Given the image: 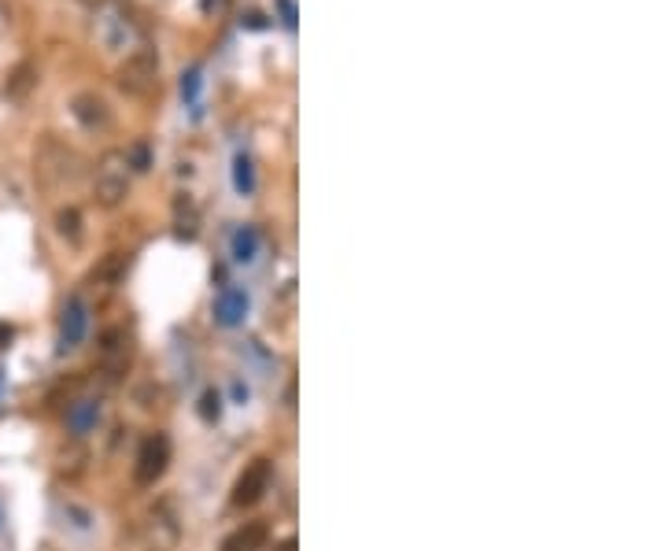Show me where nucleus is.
Segmentation results:
<instances>
[{
  "label": "nucleus",
  "mask_w": 665,
  "mask_h": 551,
  "mask_svg": "<svg viewBox=\"0 0 665 551\" xmlns=\"http://www.w3.org/2000/svg\"><path fill=\"white\" fill-rule=\"evenodd\" d=\"M71 111L85 130L108 126V104H104V97H97V93H78V97L71 100Z\"/></svg>",
  "instance_id": "obj_8"
},
{
  "label": "nucleus",
  "mask_w": 665,
  "mask_h": 551,
  "mask_svg": "<svg viewBox=\"0 0 665 551\" xmlns=\"http://www.w3.org/2000/svg\"><path fill=\"white\" fill-rule=\"evenodd\" d=\"M248 167H252L248 160H237V185H241V189H252V171H248Z\"/></svg>",
  "instance_id": "obj_16"
},
{
  "label": "nucleus",
  "mask_w": 665,
  "mask_h": 551,
  "mask_svg": "<svg viewBox=\"0 0 665 551\" xmlns=\"http://www.w3.org/2000/svg\"><path fill=\"white\" fill-rule=\"evenodd\" d=\"M85 4H104V0H85Z\"/></svg>",
  "instance_id": "obj_21"
},
{
  "label": "nucleus",
  "mask_w": 665,
  "mask_h": 551,
  "mask_svg": "<svg viewBox=\"0 0 665 551\" xmlns=\"http://www.w3.org/2000/svg\"><path fill=\"white\" fill-rule=\"evenodd\" d=\"M244 311H248V296H244L241 289H226V293L218 296L215 315H218V322H222V326H237Z\"/></svg>",
  "instance_id": "obj_10"
},
{
  "label": "nucleus",
  "mask_w": 665,
  "mask_h": 551,
  "mask_svg": "<svg viewBox=\"0 0 665 551\" xmlns=\"http://www.w3.org/2000/svg\"><path fill=\"white\" fill-rule=\"evenodd\" d=\"M270 540L266 522H244L241 529H233L230 537L222 540V551H263Z\"/></svg>",
  "instance_id": "obj_7"
},
{
  "label": "nucleus",
  "mask_w": 665,
  "mask_h": 551,
  "mask_svg": "<svg viewBox=\"0 0 665 551\" xmlns=\"http://www.w3.org/2000/svg\"><path fill=\"white\" fill-rule=\"evenodd\" d=\"M167 463H170L167 433H152V437H145L141 448H137V463H133V478H137V485H156V481L167 474Z\"/></svg>",
  "instance_id": "obj_3"
},
{
  "label": "nucleus",
  "mask_w": 665,
  "mask_h": 551,
  "mask_svg": "<svg viewBox=\"0 0 665 551\" xmlns=\"http://www.w3.org/2000/svg\"><path fill=\"white\" fill-rule=\"evenodd\" d=\"M174 215H178V233L182 237H196V222H200V215H196L193 200H178V208H174Z\"/></svg>",
  "instance_id": "obj_13"
},
{
  "label": "nucleus",
  "mask_w": 665,
  "mask_h": 551,
  "mask_svg": "<svg viewBox=\"0 0 665 551\" xmlns=\"http://www.w3.org/2000/svg\"><path fill=\"white\" fill-rule=\"evenodd\" d=\"M130 359H133L130 333L119 330V326L104 330V337H100V370H104V378L119 381L130 370Z\"/></svg>",
  "instance_id": "obj_4"
},
{
  "label": "nucleus",
  "mask_w": 665,
  "mask_h": 551,
  "mask_svg": "<svg viewBox=\"0 0 665 551\" xmlns=\"http://www.w3.org/2000/svg\"><path fill=\"white\" fill-rule=\"evenodd\" d=\"M97 418H100L97 400H74V404L67 407V429H71V433H78V437L97 426Z\"/></svg>",
  "instance_id": "obj_9"
},
{
  "label": "nucleus",
  "mask_w": 665,
  "mask_h": 551,
  "mask_svg": "<svg viewBox=\"0 0 665 551\" xmlns=\"http://www.w3.org/2000/svg\"><path fill=\"white\" fill-rule=\"evenodd\" d=\"M85 330H89V307H85V300L74 296L71 304L63 307V322H60V348L63 352L78 348V344L85 341Z\"/></svg>",
  "instance_id": "obj_6"
},
{
  "label": "nucleus",
  "mask_w": 665,
  "mask_h": 551,
  "mask_svg": "<svg viewBox=\"0 0 665 551\" xmlns=\"http://www.w3.org/2000/svg\"><path fill=\"white\" fill-rule=\"evenodd\" d=\"M200 8H204L207 15H211V12H222V8H226V0H204Z\"/></svg>",
  "instance_id": "obj_18"
},
{
  "label": "nucleus",
  "mask_w": 665,
  "mask_h": 551,
  "mask_svg": "<svg viewBox=\"0 0 665 551\" xmlns=\"http://www.w3.org/2000/svg\"><path fill=\"white\" fill-rule=\"evenodd\" d=\"M37 82V71L30 67V63H19L12 74H8V82H4V97H12V100H23L30 89H34Z\"/></svg>",
  "instance_id": "obj_11"
},
{
  "label": "nucleus",
  "mask_w": 665,
  "mask_h": 551,
  "mask_svg": "<svg viewBox=\"0 0 665 551\" xmlns=\"http://www.w3.org/2000/svg\"><path fill=\"white\" fill-rule=\"evenodd\" d=\"M130 189V163L126 152H108L97 167V204L100 208H115Z\"/></svg>",
  "instance_id": "obj_2"
},
{
  "label": "nucleus",
  "mask_w": 665,
  "mask_h": 551,
  "mask_svg": "<svg viewBox=\"0 0 665 551\" xmlns=\"http://www.w3.org/2000/svg\"><path fill=\"white\" fill-rule=\"evenodd\" d=\"M119 89L130 97H148L159 89V60L148 45L126 56V63L119 67Z\"/></svg>",
  "instance_id": "obj_1"
},
{
  "label": "nucleus",
  "mask_w": 665,
  "mask_h": 551,
  "mask_svg": "<svg viewBox=\"0 0 665 551\" xmlns=\"http://www.w3.org/2000/svg\"><path fill=\"white\" fill-rule=\"evenodd\" d=\"M270 489V459H255L233 485V507H255Z\"/></svg>",
  "instance_id": "obj_5"
},
{
  "label": "nucleus",
  "mask_w": 665,
  "mask_h": 551,
  "mask_svg": "<svg viewBox=\"0 0 665 551\" xmlns=\"http://www.w3.org/2000/svg\"><path fill=\"white\" fill-rule=\"evenodd\" d=\"M126 163H130L133 171H148V145L137 141L133 148H126Z\"/></svg>",
  "instance_id": "obj_15"
},
{
  "label": "nucleus",
  "mask_w": 665,
  "mask_h": 551,
  "mask_svg": "<svg viewBox=\"0 0 665 551\" xmlns=\"http://www.w3.org/2000/svg\"><path fill=\"white\" fill-rule=\"evenodd\" d=\"M204 418H218V392H204Z\"/></svg>",
  "instance_id": "obj_17"
},
{
  "label": "nucleus",
  "mask_w": 665,
  "mask_h": 551,
  "mask_svg": "<svg viewBox=\"0 0 665 551\" xmlns=\"http://www.w3.org/2000/svg\"><path fill=\"white\" fill-rule=\"evenodd\" d=\"M56 226H60V233L67 237V241H71V245H78V241H82V215H78L74 208L60 211V215H56Z\"/></svg>",
  "instance_id": "obj_12"
},
{
  "label": "nucleus",
  "mask_w": 665,
  "mask_h": 551,
  "mask_svg": "<svg viewBox=\"0 0 665 551\" xmlns=\"http://www.w3.org/2000/svg\"><path fill=\"white\" fill-rule=\"evenodd\" d=\"M233 256L237 259H252L255 256V230H241L233 237Z\"/></svg>",
  "instance_id": "obj_14"
},
{
  "label": "nucleus",
  "mask_w": 665,
  "mask_h": 551,
  "mask_svg": "<svg viewBox=\"0 0 665 551\" xmlns=\"http://www.w3.org/2000/svg\"><path fill=\"white\" fill-rule=\"evenodd\" d=\"M274 551H296V540H285V544H278Z\"/></svg>",
  "instance_id": "obj_20"
},
{
  "label": "nucleus",
  "mask_w": 665,
  "mask_h": 551,
  "mask_svg": "<svg viewBox=\"0 0 665 551\" xmlns=\"http://www.w3.org/2000/svg\"><path fill=\"white\" fill-rule=\"evenodd\" d=\"M8 341H12V326L0 322V348H8Z\"/></svg>",
  "instance_id": "obj_19"
}]
</instances>
